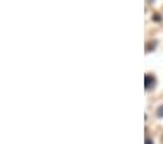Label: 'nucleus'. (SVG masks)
Returning <instances> with one entry per match:
<instances>
[{"label": "nucleus", "instance_id": "nucleus-3", "mask_svg": "<svg viewBox=\"0 0 163 144\" xmlns=\"http://www.w3.org/2000/svg\"><path fill=\"white\" fill-rule=\"evenodd\" d=\"M157 116H159V118H163V105L157 109Z\"/></svg>", "mask_w": 163, "mask_h": 144}, {"label": "nucleus", "instance_id": "nucleus-5", "mask_svg": "<svg viewBox=\"0 0 163 144\" xmlns=\"http://www.w3.org/2000/svg\"><path fill=\"white\" fill-rule=\"evenodd\" d=\"M146 144H153V141L150 138H146Z\"/></svg>", "mask_w": 163, "mask_h": 144}, {"label": "nucleus", "instance_id": "nucleus-4", "mask_svg": "<svg viewBox=\"0 0 163 144\" xmlns=\"http://www.w3.org/2000/svg\"><path fill=\"white\" fill-rule=\"evenodd\" d=\"M153 20H157V22H160V20H162V18H160V15H159V13H156V15H153Z\"/></svg>", "mask_w": 163, "mask_h": 144}, {"label": "nucleus", "instance_id": "nucleus-2", "mask_svg": "<svg viewBox=\"0 0 163 144\" xmlns=\"http://www.w3.org/2000/svg\"><path fill=\"white\" fill-rule=\"evenodd\" d=\"M156 47H157V41H152V42H149L147 47H146V53H152V50H154Z\"/></svg>", "mask_w": 163, "mask_h": 144}, {"label": "nucleus", "instance_id": "nucleus-1", "mask_svg": "<svg viewBox=\"0 0 163 144\" xmlns=\"http://www.w3.org/2000/svg\"><path fill=\"white\" fill-rule=\"evenodd\" d=\"M144 80H146V89H147V90H150V89L154 86V83H156L154 77H152V76H149V74L146 76V79H144Z\"/></svg>", "mask_w": 163, "mask_h": 144}, {"label": "nucleus", "instance_id": "nucleus-6", "mask_svg": "<svg viewBox=\"0 0 163 144\" xmlns=\"http://www.w3.org/2000/svg\"><path fill=\"white\" fill-rule=\"evenodd\" d=\"M147 2H149V3H150V5H152V3H153V2H154V0H147Z\"/></svg>", "mask_w": 163, "mask_h": 144}]
</instances>
